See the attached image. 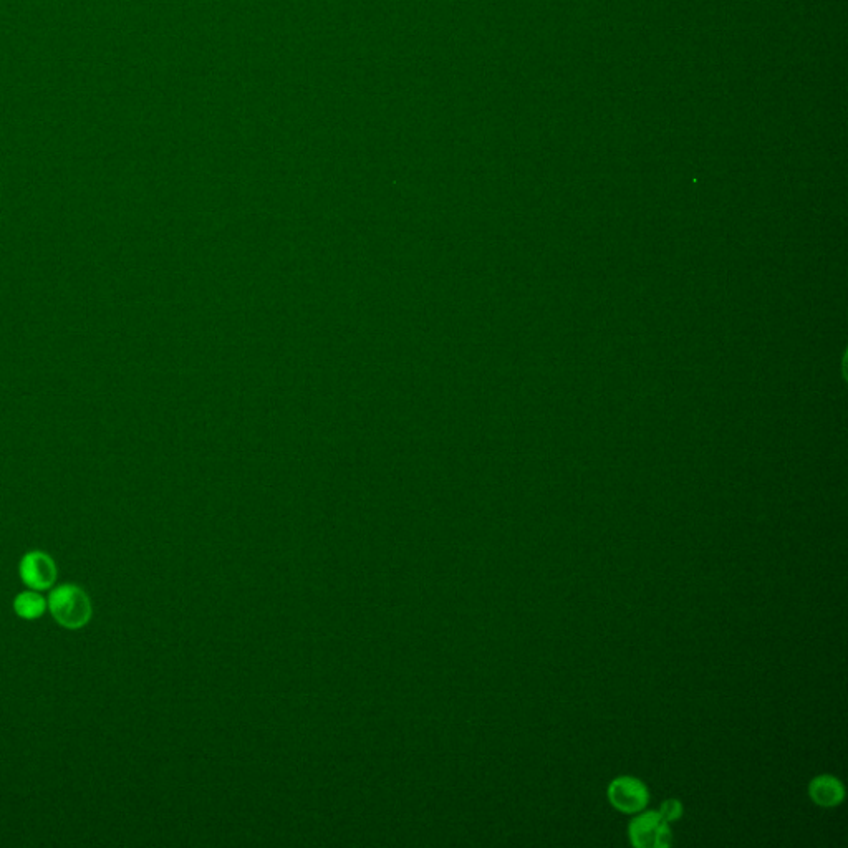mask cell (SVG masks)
Masks as SVG:
<instances>
[{
	"label": "cell",
	"instance_id": "cell-1",
	"mask_svg": "<svg viewBox=\"0 0 848 848\" xmlns=\"http://www.w3.org/2000/svg\"><path fill=\"white\" fill-rule=\"evenodd\" d=\"M49 610L55 622L67 630H80L92 620V600L78 585L65 583L53 588L49 597Z\"/></svg>",
	"mask_w": 848,
	"mask_h": 848
},
{
	"label": "cell",
	"instance_id": "cell-2",
	"mask_svg": "<svg viewBox=\"0 0 848 848\" xmlns=\"http://www.w3.org/2000/svg\"><path fill=\"white\" fill-rule=\"evenodd\" d=\"M608 800L610 804L623 814H638L646 809L650 792L648 787L632 776L617 777L608 786Z\"/></svg>",
	"mask_w": 848,
	"mask_h": 848
},
{
	"label": "cell",
	"instance_id": "cell-3",
	"mask_svg": "<svg viewBox=\"0 0 848 848\" xmlns=\"http://www.w3.org/2000/svg\"><path fill=\"white\" fill-rule=\"evenodd\" d=\"M19 574L27 587L42 592L57 580V564L47 552L32 550L20 560Z\"/></svg>",
	"mask_w": 848,
	"mask_h": 848
},
{
	"label": "cell",
	"instance_id": "cell-4",
	"mask_svg": "<svg viewBox=\"0 0 848 848\" xmlns=\"http://www.w3.org/2000/svg\"><path fill=\"white\" fill-rule=\"evenodd\" d=\"M666 820L661 817L660 812H643L633 819L628 825V835L633 847L655 848L656 834Z\"/></svg>",
	"mask_w": 848,
	"mask_h": 848
},
{
	"label": "cell",
	"instance_id": "cell-5",
	"mask_svg": "<svg viewBox=\"0 0 848 848\" xmlns=\"http://www.w3.org/2000/svg\"><path fill=\"white\" fill-rule=\"evenodd\" d=\"M810 799L814 800L815 804L825 809H834L837 805L842 804L845 799V787L837 777L824 776L815 777L814 781L809 784Z\"/></svg>",
	"mask_w": 848,
	"mask_h": 848
},
{
	"label": "cell",
	"instance_id": "cell-6",
	"mask_svg": "<svg viewBox=\"0 0 848 848\" xmlns=\"http://www.w3.org/2000/svg\"><path fill=\"white\" fill-rule=\"evenodd\" d=\"M47 608H49V602L32 588L27 592L19 593L14 600V612L17 613V617L24 620H37L44 615Z\"/></svg>",
	"mask_w": 848,
	"mask_h": 848
},
{
	"label": "cell",
	"instance_id": "cell-7",
	"mask_svg": "<svg viewBox=\"0 0 848 848\" xmlns=\"http://www.w3.org/2000/svg\"><path fill=\"white\" fill-rule=\"evenodd\" d=\"M658 812H660L661 817L666 822H675V820L680 819L681 815H683V805H681L680 800L668 799L661 804Z\"/></svg>",
	"mask_w": 848,
	"mask_h": 848
}]
</instances>
